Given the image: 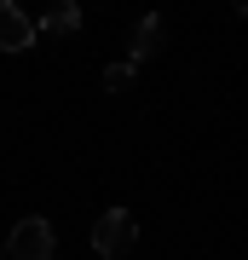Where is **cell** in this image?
<instances>
[{"mask_svg":"<svg viewBox=\"0 0 248 260\" xmlns=\"http://www.w3.org/2000/svg\"><path fill=\"white\" fill-rule=\"evenodd\" d=\"M6 254H12V260H58V232H52V220L23 214V220L12 225V237H6Z\"/></svg>","mask_w":248,"mask_h":260,"instance_id":"1","label":"cell"},{"mask_svg":"<svg viewBox=\"0 0 248 260\" xmlns=\"http://www.w3.org/2000/svg\"><path fill=\"white\" fill-rule=\"evenodd\" d=\"M133 243H138V220L127 208H104L92 220V249H98V260H121Z\"/></svg>","mask_w":248,"mask_h":260,"instance_id":"2","label":"cell"},{"mask_svg":"<svg viewBox=\"0 0 248 260\" xmlns=\"http://www.w3.org/2000/svg\"><path fill=\"white\" fill-rule=\"evenodd\" d=\"M35 47V18L12 0H0V52H29Z\"/></svg>","mask_w":248,"mask_h":260,"instance_id":"3","label":"cell"},{"mask_svg":"<svg viewBox=\"0 0 248 260\" xmlns=\"http://www.w3.org/2000/svg\"><path fill=\"white\" fill-rule=\"evenodd\" d=\"M162 41H167V23L156 18V12H150V18H138V23H133V41H127V64H133V70L150 64V58L162 52Z\"/></svg>","mask_w":248,"mask_h":260,"instance_id":"4","label":"cell"},{"mask_svg":"<svg viewBox=\"0 0 248 260\" xmlns=\"http://www.w3.org/2000/svg\"><path fill=\"white\" fill-rule=\"evenodd\" d=\"M35 29H46V35H75V29H81V6H75V0H64V6H46L41 18H35Z\"/></svg>","mask_w":248,"mask_h":260,"instance_id":"5","label":"cell"},{"mask_svg":"<svg viewBox=\"0 0 248 260\" xmlns=\"http://www.w3.org/2000/svg\"><path fill=\"white\" fill-rule=\"evenodd\" d=\"M133 64H127V58H116V64H104V87H110V93H127V87H133Z\"/></svg>","mask_w":248,"mask_h":260,"instance_id":"6","label":"cell"},{"mask_svg":"<svg viewBox=\"0 0 248 260\" xmlns=\"http://www.w3.org/2000/svg\"><path fill=\"white\" fill-rule=\"evenodd\" d=\"M0 260H6V237H0Z\"/></svg>","mask_w":248,"mask_h":260,"instance_id":"7","label":"cell"}]
</instances>
